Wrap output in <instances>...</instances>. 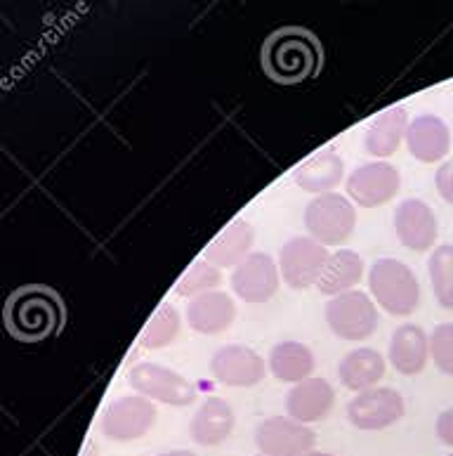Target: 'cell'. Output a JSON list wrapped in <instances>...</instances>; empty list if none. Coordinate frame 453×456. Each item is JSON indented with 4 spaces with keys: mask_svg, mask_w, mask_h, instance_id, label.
Returning a JSON list of instances; mask_svg holds the SVG:
<instances>
[{
    "mask_svg": "<svg viewBox=\"0 0 453 456\" xmlns=\"http://www.w3.org/2000/svg\"><path fill=\"white\" fill-rule=\"evenodd\" d=\"M158 456H197V454L190 450H173V452H163V454H158Z\"/></svg>",
    "mask_w": 453,
    "mask_h": 456,
    "instance_id": "cell-32",
    "label": "cell"
},
{
    "mask_svg": "<svg viewBox=\"0 0 453 456\" xmlns=\"http://www.w3.org/2000/svg\"><path fill=\"white\" fill-rule=\"evenodd\" d=\"M180 327H182V320H180V313H177L173 305H161L156 310V314L147 322L142 336H140V343L150 350H158V347H166L175 341L180 336Z\"/></svg>",
    "mask_w": 453,
    "mask_h": 456,
    "instance_id": "cell-27",
    "label": "cell"
},
{
    "mask_svg": "<svg viewBox=\"0 0 453 456\" xmlns=\"http://www.w3.org/2000/svg\"><path fill=\"white\" fill-rule=\"evenodd\" d=\"M128 381L137 395H144L151 402H161L170 407H190L198 397V388L190 379L177 374L173 369L156 364V362H140L130 369Z\"/></svg>",
    "mask_w": 453,
    "mask_h": 456,
    "instance_id": "cell-5",
    "label": "cell"
},
{
    "mask_svg": "<svg viewBox=\"0 0 453 456\" xmlns=\"http://www.w3.org/2000/svg\"><path fill=\"white\" fill-rule=\"evenodd\" d=\"M338 376L340 383L354 393L378 388V383L385 376V360L373 347H357L340 360Z\"/></svg>",
    "mask_w": 453,
    "mask_h": 456,
    "instance_id": "cell-23",
    "label": "cell"
},
{
    "mask_svg": "<svg viewBox=\"0 0 453 456\" xmlns=\"http://www.w3.org/2000/svg\"><path fill=\"white\" fill-rule=\"evenodd\" d=\"M449 456H453V454H449Z\"/></svg>",
    "mask_w": 453,
    "mask_h": 456,
    "instance_id": "cell-34",
    "label": "cell"
},
{
    "mask_svg": "<svg viewBox=\"0 0 453 456\" xmlns=\"http://www.w3.org/2000/svg\"><path fill=\"white\" fill-rule=\"evenodd\" d=\"M404 397L394 388H371L357 393L347 404V419L359 430H385L404 419Z\"/></svg>",
    "mask_w": 453,
    "mask_h": 456,
    "instance_id": "cell-11",
    "label": "cell"
},
{
    "mask_svg": "<svg viewBox=\"0 0 453 456\" xmlns=\"http://www.w3.org/2000/svg\"><path fill=\"white\" fill-rule=\"evenodd\" d=\"M331 253L317 239L293 237L286 241L279 251V273L284 274V281L295 291H304L310 286L319 284V277L324 273Z\"/></svg>",
    "mask_w": 453,
    "mask_h": 456,
    "instance_id": "cell-8",
    "label": "cell"
},
{
    "mask_svg": "<svg viewBox=\"0 0 453 456\" xmlns=\"http://www.w3.org/2000/svg\"><path fill=\"white\" fill-rule=\"evenodd\" d=\"M430 357V336L418 324H401L390 338V364L400 374H420Z\"/></svg>",
    "mask_w": 453,
    "mask_h": 456,
    "instance_id": "cell-21",
    "label": "cell"
},
{
    "mask_svg": "<svg viewBox=\"0 0 453 456\" xmlns=\"http://www.w3.org/2000/svg\"><path fill=\"white\" fill-rule=\"evenodd\" d=\"M222 284V273L208 260H197L191 263L190 270L180 277L175 284V293L182 298H198L203 293L217 291V286Z\"/></svg>",
    "mask_w": 453,
    "mask_h": 456,
    "instance_id": "cell-28",
    "label": "cell"
},
{
    "mask_svg": "<svg viewBox=\"0 0 453 456\" xmlns=\"http://www.w3.org/2000/svg\"><path fill=\"white\" fill-rule=\"evenodd\" d=\"M326 324L343 341H366L378 329V310L364 291L340 293L326 303Z\"/></svg>",
    "mask_w": 453,
    "mask_h": 456,
    "instance_id": "cell-6",
    "label": "cell"
},
{
    "mask_svg": "<svg viewBox=\"0 0 453 456\" xmlns=\"http://www.w3.org/2000/svg\"><path fill=\"white\" fill-rule=\"evenodd\" d=\"M427 273L437 303L444 310H453V244H441L430 253Z\"/></svg>",
    "mask_w": 453,
    "mask_h": 456,
    "instance_id": "cell-26",
    "label": "cell"
},
{
    "mask_svg": "<svg viewBox=\"0 0 453 456\" xmlns=\"http://www.w3.org/2000/svg\"><path fill=\"white\" fill-rule=\"evenodd\" d=\"M234 317H237V305L224 291L203 293L198 298H191L187 307L190 327L203 336L222 334L231 327Z\"/></svg>",
    "mask_w": 453,
    "mask_h": 456,
    "instance_id": "cell-19",
    "label": "cell"
},
{
    "mask_svg": "<svg viewBox=\"0 0 453 456\" xmlns=\"http://www.w3.org/2000/svg\"><path fill=\"white\" fill-rule=\"evenodd\" d=\"M394 232L406 248L430 251L440 234V223L423 199H406L394 211Z\"/></svg>",
    "mask_w": 453,
    "mask_h": 456,
    "instance_id": "cell-14",
    "label": "cell"
},
{
    "mask_svg": "<svg viewBox=\"0 0 453 456\" xmlns=\"http://www.w3.org/2000/svg\"><path fill=\"white\" fill-rule=\"evenodd\" d=\"M409 114L404 107H390V110L380 111L373 123L368 126L364 135V147L371 157L387 159L392 157L394 151L400 150V144L406 142V133H409Z\"/></svg>",
    "mask_w": 453,
    "mask_h": 456,
    "instance_id": "cell-22",
    "label": "cell"
},
{
    "mask_svg": "<svg viewBox=\"0 0 453 456\" xmlns=\"http://www.w3.org/2000/svg\"><path fill=\"white\" fill-rule=\"evenodd\" d=\"M156 404L144 395H121L104 409L100 428L114 443H133L156 426Z\"/></svg>",
    "mask_w": 453,
    "mask_h": 456,
    "instance_id": "cell-7",
    "label": "cell"
},
{
    "mask_svg": "<svg viewBox=\"0 0 453 456\" xmlns=\"http://www.w3.org/2000/svg\"><path fill=\"white\" fill-rule=\"evenodd\" d=\"M437 437L447 447H453V409L441 411L440 419H437Z\"/></svg>",
    "mask_w": 453,
    "mask_h": 456,
    "instance_id": "cell-31",
    "label": "cell"
},
{
    "mask_svg": "<svg viewBox=\"0 0 453 456\" xmlns=\"http://www.w3.org/2000/svg\"><path fill=\"white\" fill-rule=\"evenodd\" d=\"M430 354L441 374L453 376V324L444 322L430 334Z\"/></svg>",
    "mask_w": 453,
    "mask_h": 456,
    "instance_id": "cell-29",
    "label": "cell"
},
{
    "mask_svg": "<svg viewBox=\"0 0 453 456\" xmlns=\"http://www.w3.org/2000/svg\"><path fill=\"white\" fill-rule=\"evenodd\" d=\"M434 184H437V191L440 197L453 206V161H444V164L437 168V175H434Z\"/></svg>",
    "mask_w": 453,
    "mask_h": 456,
    "instance_id": "cell-30",
    "label": "cell"
},
{
    "mask_svg": "<svg viewBox=\"0 0 453 456\" xmlns=\"http://www.w3.org/2000/svg\"><path fill=\"white\" fill-rule=\"evenodd\" d=\"M267 367H270V371L279 381L303 383L311 379L317 360H314V353L304 343L284 341L271 347Z\"/></svg>",
    "mask_w": 453,
    "mask_h": 456,
    "instance_id": "cell-24",
    "label": "cell"
},
{
    "mask_svg": "<svg viewBox=\"0 0 453 456\" xmlns=\"http://www.w3.org/2000/svg\"><path fill=\"white\" fill-rule=\"evenodd\" d=\"M210 371L230 388H253L267 374V364L253 347L222 346L210 357Z\"/></svg>",
    "mask_w": 453,
    "mask_h": 456,
    "instance_id": "cell-12",
    "label": "cell"
},
{
    "mask_svg": "<svg viewBox=\"0 0 453 456\" xmlns=\"http://www.w3.org/2000/svg\"><path fill=\"white\" fill-rule=\"evenodd\" d=\"M368 289L376 303L394 317H409L420 305L418 280L401 260H376L368 270Z\"/></svg>",
    "mask_w": 453,
    "mask_h": 456,
    "instance_id": "cell-3",
    "label": "cell"
},
{
    "mask_svg": "<svg viewBox=\"0 0 453 456\" xmlns=\"http://www.w3.org/2000/svg\"><path fill=\"white\" fill-rule=\"evenodd\" d=\"M5 322L20 341L36 343L60 331L64 307L48 286H24L7 300Z\"/></svg>",
    "mask_w": 453,
    "mask_h": 456,
    "instance_id": "cell-2",
    "label": "cell"
},
{
    "mask_svg": "<svg viewBox=\"0 0 453 456\" xmlns=\"http://www.w3.org/2000/svg\"><path fill=\"white\" fill-rule=\"evenodd\" d=\"M237 416L227 400L210 395L201 402V407L191 419V440L203 447H217L234 433Z\"/></svg>",
    "mask_w": 453,
    "mask_h": 456,
    "instance_id": "cell-18",
    "label": "cell"
},
{
    "mask_svg": "<svg viewBox=\"0 0 453 456\" xmlns=\"http://www.w3.org/2000/svg\"><path fill=\"white\" fill-rule=\"evenodd\" d=\"M231 289L246 303H267L279 291V265L267 253H251L234 267Z\"/></svg>",
    "mask_w": 453,
    "mask_h": 456,
    "instance_id": "cell-13",
    "label": "cell"
},
{
    "mask_svg": "<svg viewBox=\"0 0 453 456\" xmlns=\"http://www.w3.org/2000/svg\"><path fill=\"white\" fill-rule=\"evenodd\" d=\"M401 187V175L392 164L387 161H371L354 168L352 175H347L345 190L347 197L361 208H378L397 197Z\"/></svg>",
    "mask_w": 453,
    "mask_h": 456,
    "instance_id": "cell-10",
    "label": "cell"
},
{
    "mask_svg": "<svg viewBox=\"0 0 453 456\" xmlns=\"http://www.w3.org/2000/svg\"><path fill=\"white\" fill-rule=\"evenodd\" d=\"M361 277H364L361 256L354 251H347V248H340V251L328 256V263H326L324 273L319 277L317 289L326 296L336 298L340 293L352 291L354 286L361 281Z\"/></svg>",
    "mask_w": 453,
    "mask_h": 456,
    "instance_id": "cell-25",
    "label": "cell"
},
{
    "mask_svg": "<svg viewBox=\"0 0 453 456\" xmlns=\"http://www.w3.org/2000/svg\"><path fill=\"white\" fill-rule=\"evenodd\" d=\"M255 230L248 220L237 218L224 227L203 251V260H208L215 267H237L251 256Z\"/></svg>",
    "mask_w": 453,
    "mask_h": 456,
    "instance_id": "cell-20",
    "label": "cell"
},
{
    "mask_svg": "<svg viewBox=\"0 0 453 456\" xmlns=\"http://www.w3.org/2000/svg\"><path fill=\"white\" fill-rule=\"evenodd\" d=\"M304 456H336V454H328V452H314V450H311L310 454H304Z\"/></svg>",
    "mask_w": 453,
    "mask_h": 456,
    "instance_id": "cell-33",
    "label": "cell"
},
{
    "mask_svg": "<svg viewBox=\"0 0 453 456\" xmlns=\"http://www.w3.org/2000/svg\"><path fill=\"white\" fill-rule=\"evenodd\" d=\"M406 147L420 164H437L451 150V130L440 116L420 114L409 123Z\"/></svg>",
    "mask_w": 453,
    "mask_h": 456,
    "instance_id": "cell-15",
    "label": "cell"
},
{
    "mask_svg": "<svg viewBox=\"0 0 453 456\" xmlns=\"http://www.w3.org/2000/svg\"><path fill=\"white\" fill-rule=\"evenodd\" d=\"M333 404H336V390L326 379H307L303 383H295L291 393L286 395L288 416L304 426L326 419Z\"/></svg>",
    "mask_w": 453,
    "mask_h": 456,
    "instance_id": "cell-16",
    "label": "cell"
},
{
    "mask_svg": "<svg viewBox=\"0 0 453 456\" xmlns=\"http://www.w3.org/2000/svg\"><path fill=\"white\" fill-rule=\"evenodd\" d=\"M260 456H263V454H260Z\"/></svg>",
    "mask_w": 453,
    "mask_h": 456,
    "instance_id": "cell-35",
    "label": "cell"
},
{
    "mask_svg": "<svg viewBox=\"0 0 453 456\" xmlns=\"http://www.w3.org/2000/svg\"><path fill=\"white\" fill-rule=\"evenodd\" d=\"M317 433L291 416H270L257 423L255 447L263 456H304L314 450Z\"/></svg>",
    "mask_w": 453,
    "mask_h": 456,
    "instance_id": "cell-9",
    "label": "cell"
},
{
    "mask_svg": "<svg viewBox=\"0 0 453 456\" xmlns=\"http://www.w3.org/2000/svg\"><path fill=\"white\" fill-rule=\"evenodd\" d=\"M357 227V211L343 194H321L304 208V230L324 246H343Z\"/></svg>",
    "mask_w": 453,
    "mask_h": 456,
    "instance_id": "cell-4",
    "label": "cell"
},
{
    "mask_svg": "<svg viewBox=\"0 0 453 456\" xmlns=\"http://www.w3.org/2000/svg\"><path fill=\"white\" fill-rule=\"evenodd\" d=\"M345 177V161L333 147H324L311 154L304 164H300L293 173V180L310 194H331Z\"/></svg>",
    "mask_w": 453,
    "mask_h": 456,
    "instance_id": "cell-17",
    "label": "cell"
},
{
    "mask_svg": "<svg viewBox=\"0 0 453 456\" xmlns=\"http://www.w3.org/2000/svg\"><path fill=\"white\" fill-rule=\"evenodd\" d=\"M321 45L310 31L281 28L264 43L263 67L277 83H303L321 69Z\"/></svg>",
    "mask_w": 453,
    "mask_h": 456,
    "instance_id": "cell-1",
    "label": "cell"
}]
</instances>
